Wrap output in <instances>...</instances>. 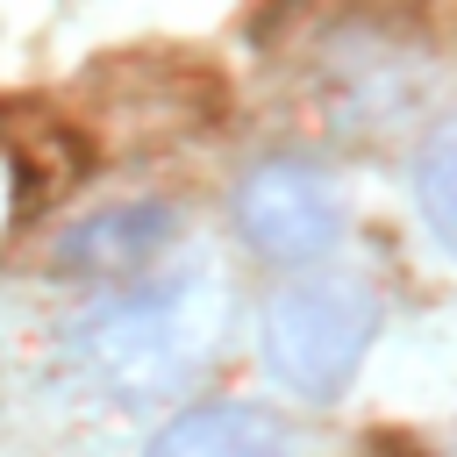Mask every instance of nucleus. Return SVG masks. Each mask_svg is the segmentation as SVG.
Returning a JSON list of instances; mask_svg holds the SVG:
<instances>
[{
	"label": "nucleus",
	"mask_w": 457,
	"mask_h": 457,
	"mask_svg": "<svg viewBox=\"0 0 457 457\" xmlns=\"http://www.w3.org/2000/svg\"><path fill=\"white\" fill-rule=\"evenodd\" d=\"M228 321H236L228 278L214 264H186L171 278H150L136 293L86 307L64 328V350L100 400L157 407V400H179L186 386H200V371L228 343Z\"/></svg>",
	"instance_id": "nucleus-1"
},
{
	"label": "nucleus",
	"mask_w": 457,
	"mask_h": 457,
	"mask_svg": "<svg viewBox=\"0 0 457 457\" xmlns=\"http://www.w3.org/2000/svg\"><path fill=\"white\" fill-rule=\"evenodd\" d=\"M378 293L357 286V278H300V286H278L271 307H264V371L307 400V407H328L350 393L364 350L378 343Z\"/></svg>",
	"instance_id": "nucleus-2"
},
{
	"label": "nucleus",
	"mask_w": 457,
	"mask_h": 457,
	"mask_svg": "<svg viewBox=\"0 0 457 457\" xmlns=\"http://www.w3.org/2000/svg\"><path fill=\"white\" fill-rule=\"evenodd\" d=\"M350 200L328 171L300 164V157H264L257 171H243L236 186V236L264 257V264H314L343 243Z\"/></svg>",
	"instance_id": "nucleus-3"
},
{
	"label": "nucleus",
	"mask_w": 457,
	"mask_h": 457,
	"mask_svg": "<svg viewBox=\"0 0 457 457\" xmlns=\"http://www.w3.org/2000/svg\"><path fill=\"white\" fill-rule=\"evenodd\" d=\"M171 243H179V214H171V207H157V200H121V207L86 214V221L57 243V264L79 271V278H136V271H150Z\"/></svg>",
	"instance_id": "nucleus-4"
},
{
	"label": "nucleus",
	"mask_w": 457,
	"mask_h": 457,
	"mask_svg": "<svg viewBox=\"0 0 457 457\" xmlns=\"http://www.w3.org/2000/svg\"><path fill=\"white\" fill-rule=\"evenodd\" d=\"M143 457H300L293 428L264 407H243V400H207V407H186L171 414Z\"/></svg>",
	"instance_id": "nucleus-5"
},
{
	"label": "nucleus",
	"mask_w": 457,
	"mask_h": 457,
	"mask_svg": "<svg viewBox=\"0 0 457 457\" xmlns=\"http://www.w3.org/2000/svg\"><path fill=\"white\" fill-rule=\"evenodd\" d=\"M414 200H421L436 243L457 257V114H443V121L428 129V143H421V157H414Z\"/></svg>",
	"instance_id": "nucleus-6"
}]
</instances>
